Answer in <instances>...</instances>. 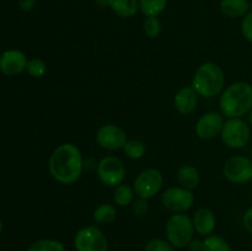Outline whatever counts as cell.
Returning <instances> with one entry per match:
<instances>
[{"instance_id":"cell-32","label":"cell","mask_w":252,"mask_h":251,"mask_svg":"<svg viewBox=\"0 0 252 251\" xmlns=\"http://www.w3.org/2000/svg\"><path fill=\"white\" fill-rule=\"evenodd\" d=\"M187 246H189V251H202L203 250V240L193 238Z\"/></svg>"},{"instance_id":"cell-23","label":"cell","mask_w":252,"mask_h":251,"mask_svg":"<svg viewBox=\"0 0 252 251\" xmlns=\"http://www.w3.org/2000/svg\"><path fill=\"white\" fill-rule=\"evenodd\" d=\"M123 152L129 159L139 160L142 159L147 152V147L144 143L139 139H128L123 147Z\"/></svg>"},{"instance_id":"cell-26","label":"cell","mask_w":252,"mask_h":251,"mask_svg":"<svg viewBox=\"0 0 252 251\" xmlns=\"http://www.w3.org/2000/svg\"><path fill=\"white\" fill-rule=\"evenodd\" d=\"M143 30H144V33L149 38H157V37H159L162 30L159 17H147L144 24H143Z\"/></svg>"},{"instance_id":"cell-28","label":"cell","mask_w":252,"mask_h":251,"mask_svg":"<svg viewBox=\"0 0 252 251\" xmlns=\"http://www.w3.org/2000/svg\"><path fill=\"white\" fill-rule=\"evenodd\" d=\"M132 212L135 217H144L145 214L149 211V203H148V199L140 198L138 197L137 199L132 202Z\"/></svg>"},{"instance_id":"cell-11","label":"cell","mask_w":252,"mask_h":251,"mask_svg":"<svg viewBox=\"0 0 252 251\" xmlns=\"http://www.w3.org/2000/svg\"><path fill=\"white\" fill-rule=\"evenodd\" d=\"M127 140V134L120 126L103 125L96 132V142L105 150L123 149Z\"/></svg>"},{"instance_id":"cell-20","label":"cell","mask_w":252,"mask_h":251,"mask_svg":"<svg viewBox=\"0 0 252 251\" xmlns=\"http://www.w3.org/2000/svg\"><path fill=\"white\" fill-rule=\"evenodd\" d=\"M134 189L133 187H130L127 184H121L117 187H115V191H113V202L115 204H117L118 207H127L132 204V202L134 201Z\"/></svg>"},{"instance_id":"cell-13","label":"cell","mask_w":252,"mask_h":251,"mask_svg":"<svg viewBox=\"0 0 252 251\" xmlns=\"http://www.w3.org/2000/svg\"><path fill=\"white\" fill-rule=\"evenodd\" d=\"M27 57L19 49H7L0 56V71L6 76H15L26 70Z\"/></svg>"},{"instance_id":"cell-12","label":"cell","mask_w":252,"mask_h":251,"mask_svg":"<svg viewBox=\"0 0 252 251\" xmlns=\"http://www.w3.org/2000/svg\"><path fill=\"white\" fill-rule=\"evenodd\" d=\"M224 116L219 112L203 113L194 126V130L198 138L203 140H211L220 135L221 128L224 126Z\"/></svg>"},{"instance_id":"cell-14","label":"cell","mask_w":252,"mask_h":251,"mask_svg":"<svg viewBox=\"0 0 252 251\" xmlns=\"http://www.w3.org/2000/svg\"><path fill=\"white\" fill-rule=\"evenodd\" d=\"M192 221H193L194 230L201 236H209L216 230V214H214L212 209L206 208V207H201V208H198L194 212Z\"/></svg>"},{"instance_id":"cell-22","label":"cell","mask_w":252,"mask_h":251,"mask_svg":"<svg viewBox=\"0 0 252 251\" xmlns=\"http://www.w3.org/2000/svg\"><path fill=\"white\" fill-rule=\"evenodd\" d=\"M27 251H66L65 246L56 239H39L29 246Z\"/></svg>"},{"instance_id":"cell-1","label":"cell","mask_w":252,"mask_h":251,"mask_svg":"<svg viewBox=\"0 0 252 251\" xmlns=\"http://www.w3.org/2000/svg\"><path fill=\"white\" fill-rule=\"evenodd\" d=\"M51 176L62 185H73L84 171V159L80 149L73 143H63L52 152L48 160Z\"/></svg>"},{"instance_id":"cell-8","label":"cell","mask_w":252,"mask_h":251,"mask_svg":"<svg viewBox=\"0 0 252 251\" xmlns=\"http://www.w3.org/2000/svg\"><path fill=\"white\" fill-rule=\"evenodd\" d=\"M162 185H164V176L161 172L154 167H149L137 175L133 182V189L140 198L150 199L159 193Z\"/></svg>"},{"instance_id":"cell-35","label":"cell","mask_w":252,"mask_h":251,"mask_svg":"<svg viewBox=\"0 0 252 251\" xmlns=\"http://www.w3.org/2000/svg\"><path fill=\"white\" fill-rule=\"evenodd\" d=\"M2 221H1V219H0V234H1V231H2Z\"/></svg>"},{"instance_id":"cell-15","label":"cell","mask_w":252,"mask_h":251,"mask_svg":"<svg viewBox=\"0 0 252 251\" xmlns=\"http://www.w3.org/2000/svg\"><path fill=\"white\" fill-rule=\"evenodd\" d=\"M198 103V94L191 85L184 86L176 93L174 97L175 108L181 115H191Z\"/></svg>"},{"instance_id":"cell-33","label":"cell","mask_w":252,"mask_h":251,"mask_svg":"<svg viewBox=\"0 0 252 251\" xmlns=\"http://www.w3.org/2000/svg\"><path fill=\"white\" fill-rule=\"evenodd\" d=\"M95 4L100 7H107L108 0H95Z\"/></svg>"},{"instance_id":"cell-31","label":"cell","mask_w":252,"mask_h":251,"mask_svg":"<svg viewBox=\"0 0 252 251\" xmlns=\"http://www.w3.org/2000/svg\"><path fill=\"white\" fill-rule=\"evenodd\" d=\"M36 6V0H19V7L21 11L29 12L34 9Z\"/></svg>"},{"instance_id":"cell-6","label":"cell","mask_w":252,"mask_h":251,"mask_svg":"<svg viewBox=\"0 0 252 251\" xmlns=\"http://www.w3.org/2000/svg\"><path fill=\"white\" fill-rule=\"evenodd\" d=\"M223 175L230 184H248L252 180V159L245 155L229 157L223 165Z\"/></svg>"},{"instance_id":"cell-5","label":"cell","mask_w":252,"mask_h":251,"mask_svg":"<svg viewBox=\"0 0 252 251\" xmlns=\"http://www.w3.org/2000/svg\"><path fill=\"white\" fill-rule=\"evenodd\" d=\"M220 139L230 149H241L251 138V127L243 118H228L220 132Z\"/></svg>"},{"instance_id":"cell-30","label":"cell","mask_w":252,"mask_h":251,"mask_svg":"<svg viewBox=\"0 0 252 251\" xmlns=\"http://www.w3.org/2000/svg\"><path fill=\"white\" fill-rule=\"evenodd\" d=\"M243 224H244V226H245L246 231H248V233H250L252 235V206L245 212V213H244Z\"/></svg>"},{"instance_id":"cell-37","label":"cell","mask_w":252,"mask_h":251,"mask_svg":"<svg viewBox=\"0 0 252 251\" xmlns=\"http://www.w3.org/2000/svg\"><path fill=\"white\" fill-rule=\"evenodd\" d=\"M251 182H252V180H251Z\"/></svg>"},{"instance_id":"cell-27","label":"cell","mask_w":252,"mask_h":251,"mask_svg":"<svg viewBox=\"0 0 252 251\" xmlns=\"http://www.w3.org/2000/svg\"><path fill=\"white\" fill-rule=\"evenodd\" d=\"M175 248L169 243V240L165 239L155 238L150 239L147 244H145L144 251H174Z\"/></svg>"},{"instance_id":"cell-17","label":"cell","mask_w":252,"mask_h":251,"mask_svg":"<svg viewBox=\"0 0 252 251\" xmlns=\"http://www.w3.org/2000/svg\"><path fill=\"white\" fill-rule=\"evenodd\" d=\"M220 11L230 19L244 17L251 10L249 0H220Z\"/></svg>"},{"instance_id":"cell-4","label":"cell","mask_w":252,"mask_h":251,"mask_svg":"<svg viewBox=\"0 0 252 251\" xmlns=\"http://www.w3.org/2000/svg\"><path fill=\"white\" fill-rule=\"evenodd\" d=\"M194 233L193 221L185 213H174L165 225L166 239L175 249H182L189 245Z\"/></svg>"},{"instance_id":"cell-7","label":"cell","mask_w":252,"mask_h":251,"mask_svg":"<svg viewBox=\"0 0 252 251\" xmlns=\"http://www.w3.org/2000/svg\"><path fill=\"white\" fill-rule=\"evenodd\" d=\"M74 248L76 251H107L108 240L97 226H84L74 236Z\"/></svg>"},{"instance_id":"cell-21","label":"cell","mask_w":252,"mask_h":251,"mask_svg":"<svg viewBox=\"0 0 252 251\" xmlns=\"http://www.w3.org/2000/svg\"><path fill=\"white\" fill-rule=\"evenodd\" d=\"M166 6L167 0H139V10L147 17H158Z\"/></svg>"},{"instance_id":"cell-16","label":"cell","mask_w":252,"mask_h":251,"mask_svg":"<svg viewBox=\"0 0 252 251\" xmlns=\"http://www.w3.org/2000/svg\"><path fill=\"white\" fill-rule=\"evenodd\" d=\"M176 179L179 181L180 186L185 187L187 189H194L199 186L201 176L199 172L193 165L182 164L180 165L176 171Z\"/></svg>"},{"instance_id":"cell-10","label":"cell","mask_w":252,"mask_h":251,"mask_svg":"<svg viewBox=\"0 0 252 251\" xmlns=\"http://www.w3.org/2000/svg\"><path fill=\"white\" fill-rule=\"evenodd\" d=\"M194 193L191 189L182 186L169 187L161 194V203L164 208L174 213H185L194 203Z\"/></svg>"},{"instance_id":"cell-3","label":"cell","mask_w":252,"mask_h":251,"mask_svg":"<svg viewBox=\"0 0 252 251\" xmlns=\"http://www.w3.org/2000/svg\"><path fill=\"white\" fill-rule=\"evenodd\" d=\"M225 85V75L220 65L213 62H207L194 73L191 86L196 90L198 96L212 98L223 93Z\"/></svg>"},{"instance_id":"cell-25","label":"cell","mask_w":252,"mask_h":251,"mask_svg":"<svg viewBox=\"0 0 252 251\" xmlns=\"http://www.w3.org/2000/svg\"><path fill=\"white\" fill-rule=\"evenodd\" d=\"M26 71L32 78H42L47 73V64L43 59L32 58L27 62Z\"/></svg>"},{"instance_id":"cell-9","label":"cell","mask_w":252,"mask_h":251,"mask_svg":"<svg viewBox=\"0 0 252 251\" xmlns=\"http://www.w3.org/2000/svg\"><path fill=\"white\" fill-rule=\"evenodd\" d=\"M97 177L105 186L117 187L126 179V166L121 159L116 157H105L96 166Z\"/></svg>"},{"instance_id":"cell-34","label":"cell","mask_w":252,"mask_h":251,"mask_svg":"<svg viewBox=\"0 0 252 251\" xmlns=\"http://www.w3.org/2000/svg\"><path fill=\"white\" fill-rule=\"evenodd\" d=\"M249 125H250V127L252 128V110L249 112Z\"/></svg>"},{"instance_id":"cell-29","label":"cell","mask_w":252,"mask_h":251,"mask_svg":"<svg viewBox=\"0 0 252 251\" xmlns=\"http://www.w3.org/2000/svg\"><path fill=\"white\" fill-rule=\"evenodd\" d=\"M241 33H243L244 38L246 41L252 43V9L243 17V21H241Z\"/></svg>"},{"instance_id":"cell-18","label":"cell","mask_w":252,"mask_h":251,"mask_svg":"<svg viewBox=\"0 0 252 251\" xmlns=\"http://www.w3.org/2000/svg\"><path fill=\"white\" fill-rule=\"evenodd\" d=\"M108 7L117 16L129 19L137 15L139 10V0H108Z\"/></svg>"},{"instance_id":"cell-24","label":"cell","mask_w":252,"mask_h":251,"mask_svg":"<svg viewBox=\"0 0 252 251\" xmlns=\"http://www.w3.org/2000/svg\"><path fill=\"white\" fill-rule=\"evenodd\" d=\"M202 251H231V248L225 239L212 234L203 239V250Z\"/></svg>"},{"instance_id":"cell-36","label":"cell","mask_w":252,"mask_h":251,"mask_svg":"<svg viewBox=\"0 0 252 251\" xmlns=\"http://www.w3.org/2000/svg\"><path fill=\"white\" fill-rule=\"evenodd\" d=\"M250 155H251V157H251V159H252V148H251V152H250Z\"/></svg>"},{"instance_id":"cell-2","label":"cell","mask_w":252,"mask_h":251,"mask_svg":"<svg viewBox=\"0 0 252 251\" xmlns=\"http://www.w3.org/2000/svg\"><path fill=\"white\" fill-rule=\"evenodd\" d=\"M220 113L228 118H243L252 110V84L235 81L226 86L219 98Z\"/></svg>"},{"instance_id":"cell-19","label":"cell","mask_w":252,"mask_h":251,"mask_svg":"<svg viewBox=\"0 0 252 251\" xmlns=\"http://www.w3.org/2000/svg\"><path fill=\"white\" fill-rule=\"evenodd\" d=\"M94 221L97 224H111L116 220L117 218V209L113 204L110 203H101L95 208L93 213Z\"/></svg>"}]
</instances>
